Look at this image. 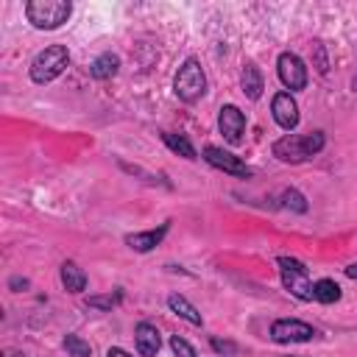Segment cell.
I'll return each instance as SVG.
<instances>
[{
	"instance_id": "d4e9b609",
	"label": "cell",
	"mask_w": 357,
	"mask_h": 357,
	"mask_svg": "<svg viewBox=\"0 0 357 357\" xmlns=\"http://www.w3.org/2000/svg\"><path fill=\"white\" fill-rule=\"evenodd\" d=\"M8 287H11V290H14V293H20V290H22V287H28V279H20V276H14V279H11V282H8Z\"/></svg>"
},
{
	"instance_id": "7c38bea8",
	"label": "cell",
	"mask_w": 357,
	"mask_h": 357,
	"mask_svg": "<svg viewBox=\"0 0 357 357\" xmlns=\"http://www.w3.org/2000/svg\"><path fill=\"white\" fill-rule=\"evenodd\" d=\"M167 229H170V223H162L159 229H148V231H134V234H126V245H128V248H134V251H139V254H145V251L156 248V245L165 240Z\"/></svg>"
},
{
	"instance_id": "9a60e30c",
	"label": "cell",
	"mask_w": 357,
	"mask_h": 357,
	"mask_svg": "<svg viewBox=\"0 0 357 357\" xmlns=\"http://www.w3.org/2000/svg\"><path fill=\"white\" fill-rule=\"evenodd\" d=\"M117 70H120V59H117L114 53H100V56L89 64V75H92L95 81H109L112 75H117Z\"/></svg>"
},
{
	"instance_id": "277c9868",
	"label": "cell",
	"mask_w": 357,
	"mask_h": 357,
	"mask_svg": "<svg viewBox=\"0 0 357 357\" xmlns=\"http://www.w3.org/2000/svg\"><path fill=\"white\" fill-rule=\"evenodd\" d=\"M173 92L184 103H195L198 98H204V92H206V75H204V67L198 64V59H187L178 67V73L173 78Z\"/></svg>"
},
{
	"instance_id": "e0dca14e",
	"label": "cell",
	"mask_w": 357,
	"mask_h": 357,
	"mask_svg": "<svg viewBox=\"0 0 357 357\" xmlns=\"http://www.w3.org/2000/svg\"><path fill=\"white\" fill-rule=\"evenodd\" d=\"M162 142H165V145H167L173 153L184 156V159H198V153H195L192 142H190L187 137H181V134H173V131H162Z\"/></svg>"
},
{
	"instance_id": "4fadbf2b",
	"label": "cell",
	"mask_w": 357,
	"mask_h": 357,
	"mask_svg": "<svg viewBox=\"0 0 357 357\" xmlns=\"http://www.w3.org/2000/svg\"><path fill=\"white\" fill-rule=\"evenodd\" d=\"M240 84H243V92H245V98H251V100H257V98L262 95V89H265V81H262V73H259V67H257L254 61H245V67H243V75H240Z\"/></svg>"
},
{
	"instance_id": "cb8c5ba5",
	"label": "cell",
	"mask_w": 357,
	"mask_h": 357,
	"mask_svg": "<svg viewBox=\"0 0 357 357\" xmlns=\"http://www.w3.org/2000/svg\"><path fill=\"white\" fill-rule=\"evenodd\" d=\"M212 349L215 351H234V346L231 343H223L220 337H212Z\"/></svg>"
},
{
	"instance_id": "2e32d148",
	"label": "cell",
	"mask_w": 357,
	"mask_h": 357,
	"mask_svg": "<svg viewBox=\"0 0 357 357\" xmlns=\"http://www.w3.org/2000/svg\"><path fill=\"white\" fill-rule=\"evenodd\" d=\"M61 284H64L70 293H84V290H86V273H84L73 259H67V262L61 265Z\"/></svg>"
},
{
	"instance_id": "52a82bcc",
	"label": "cell",
	"mask_w": 357,
	"mask_h": 357,
	"mask_svg": "<svg viewBox=\"0 0 357 357\" xmlns=\"http://www.w3.org/2000/svg\"><path fill=\"white\" fill-rule=\"evenodd\" d=\"M318 332L298 318H279L271 326V340H276V343H307Z\"/></svg>"
},
{
	"instance_id": "d6986e66",
	"label": "cell",
	"mask_w": 357,
	"mask_h": 357,
	"mask_svg": "<svg viewBox=\"0 0 357 357\" xmlns=\"http://www.w3.org/2000/svg\"><path fill=\"white\" fill-rule=\"evenodd\" d=\"M64 349L70 357H92V346L81 337V335H64Z\"/></svg>"
},
{
	"instance_id": "484cf974",
	"label": "cell",
	"mask_w": 357,
	"mask_h": 357,
	"mask_svg": "<svg viewBox=\"0 0 357 357\" xmlns=\"http://www.w3.org/2000/svg\"><path fill=\"white\" fill-rule=\"evenodd\" d=\"M106 357H134V354H128L126 349H120V346H112L109 351H106Z\"/></svg>"
},
{
	"instance_id": "7402d4cb",
	"label": "cell",
	"mask_w": 357,
	"mask_h": 357,
	"mask_svg": "<svg viewBox=\"0 0 357 357\" xmlns=\"http://www.w3.org/2000/svg\"><path fill=\"white\" fill-rule=\"evenodd\" d=\"M170 349H173L176 357H198V351H195L181 335H173V337H170Z\"/></svg>"
},
{
	"instance_id": "ac0fdd59",
	"label": "cell",
	"mask_w": 357,
	"mask_h": 357,
	"mask_svg": "<svg viewBox=\"0 0 357 357\" xmlns=\"http://www.w3.org/2000/svg\"><path fill=\"white\" fill-rule=\"evenodd\" d=\"M312 296L321 304H335V301H340V284L335 279H318V282H312Z\"/></svg>"
},
{
	"instance_id": "ffe728a7",
	"label": "cell",
	"mask_w": 357,
	"mask_h": 357,
	"mask_svg": "<svg viewBox=\"0 0 357 357\" xmlns=\"http://www.w3.org/2000/svg\"><path fill=\"white\" fill-rule=\"evenodd\" d=\"M282 206H287L290 212L304 215V212H307V198H304L296 187H290V190H284V192H282Z\"/></svg>"
},
{
	"instance_id": "5b68a950",
	"label": "cell",
	"mask_w": 357,
	"mask_h": 357,
	"mask_svg": "<svg viewBox=\"0 0 357 357\" xmlns=\"http://www.w3.org/2000/svg\"><path fill=\"white\" fill-rule=\"evenodd\" d=\"M279 265V273H282V282L284 287L298 298V301H312V282H310V271L304 262L293 259V257H279L276 259Z\"/></svg>"
},
{
	"instance_id": "5bb4252c",
	"label": "cell",
	"mask_w": 357,
	"mask_h": 357,
	"mask_svg": "<svg viewBox=\"0 0 357 357\" xmlns=\"http://www.w3.org/2000/svg\"><path fill=\"white\" fill-rule=\"evenodd\" d=\"M167 307H170L178 318H184L187 324H192V326H201V324H204V318H201L198 307H195V304H190L181 293H170V296H167Z\"/></svg>"
},
{
	"instance_id": "603a6c76",
	"label": "cell",
	"mask_w": 357,
	"mask_h": 357,
	"mask_svg": "<svg viewBox=\"0 0 357 357\" xmlns=\"http://www.w3.org/2000/svg\"><path fill=\"white\" fill-rule=\"evenodd\" d=\"M312 53H315V67L318 73L324 75L329 70V61H326V50H324V42H312Z\"/></svg>"
},
{
	"instance_id": "44dd1931",
	"label": "cell",
	"mask_w": 357,
	"mask_h": 357,
	"mask_svg": "<svg viewBox=\"0 0 357 357\" xmlns=\"http://www.w3.org/2000/svg\"><path fill=\"white\" fill-rule=\"evenodd\" d=\"M120 301V293H109V296H89L86 298V307H92V310H103V312H109L114 304Z\"/></svg>"
},
{
	"instance_id": "83f0119b",
	"label": "cell",
	"mask_w": 357,
	"mask_h": 357,
	"mask_svg": "<svg viewBox=\"0 0 357 357\" xmlns=\"http://www.w3.org/2000/svg\"><path fill=\"white\" fill-rule=\"evenodd\" d=\"M296 357H301V354H296Z\"/></svg>"
},
{
	"instance_id": "8fae6325",
	"label": "cell",
	"mask_w": 357,
	"mask_h": 357,
	"mask_svg": "<svg viewBox=\"0 0 357 357\" xmlns=\"http://www.w3.org/2000/svg\"><path fill=\"white\" fill-rule=\"evenodd\" d=\"M134 340H137V351H139L142 357H156L159 349H162L159 329H156L153 324H148V321L137 324V329H134Z\"/></svg>"
},
{
	"instance_id": "6da1fadb",
	"label": "cell",
	"mask_w": 357,
	"mask_h": 357,
	"mask_svg": "<svg viewBox=\"0 0 357 357\" xmlns=\"http://www.w3.org/2000/svg\"><path fill=\"white\" fill-rule=\"evenodd\" d=\"M326 145L324 131H312V134H284L282 139L273 142V156L284 165H298L307 162L312 156H318Z\"/></svg>"
},
{
	"instance_id": "4316f807",
	"label": "cell",
	"mask_w": 357,
	"mask_h": 357,
	"mask_svg": "<svg viewBox=\"0 0 357 357\" xmlns=\"http://www.w3.org/2000/svg\"><path fill=\"white\" fill-rule=\"evenodd\" d=\"M346 276H349V279H357V262L346 265Z\"/></svg>"
},
{
	"instance_id": "3957f363",
	"label": "cell",
	"mask_w": 357,
	"mask_h": 357,
	"mask_svg": "<svg viewBox=\"0 0 357 357\" xmlns=\"http://www.w3.org/2000/svg\"><path fill=\"white\" fill-rule=\"evenodd\" d=\"M70 64V50L64 45H50L45 50H39L31 61V81L33 84H50L53 78H59Z\"/></svg>"
},
{
	"instance_id": "ba28073f",
	"label": "cell",
	"mask_w": 357,
	"mask_h": 357,
	"mask_svg": "<svg viewBox=\"0 0 357 357\" xmlns=\"http://www.w3.org/2000/svg\"><path fill=\"white\" fill-rule=\"evenodd\" d=\"M218 128H220V134L229 145H240L243 134H245V114L234 103H226L218 112Z\"/></svg>"
},
{
	"instance_id": "7a4b0ae2",
	"label": "cell",
	"mask_w": 357,
	"mask_h": 357,
	"mask_svg": "<svg viewBox=\"0 0 357 357\" xmlns=\"http://www.w3.org/2000/svg\"><path fill=\"white\" fill-rule=\"evenodd\" d=\"M73 14L70 0H31L25 3V17L39 31H56L61 28Z\"/></svg>"
},
{
	"instance_id": "9c48e42d",
	"label": "cell",
	"mask_w": 357,
	"mask_h": 357,
	"mask_svg": "<svg viewBox=\"0 0 357 357\" xmlns=\"http://www.w3.org/2000/svg\"><path fill=\"white\" fill-rule=\"evenodd\" d=\"M204 159H206L212 167H218V170H223V173H229V176H237V178H248V176H251V167H248L240 156H234V153H229V151H223V148H218V145H206V148H204Z\"/></svg>"
},
{
	"instance_id": "8992f818",
	"label": "cell",
	"mask_w": 357,
	"mask_h": 357,
	"mask_svg": "<svg viewBox=\"0 0 357 357\" xmlns=\"http://www.w3.org/2000/svg\"><path fill=\"white\" fill-rule=\"evenodd\" d=\"M276 73H279V81L284 84V89H290V92H298V89L307 86V67H304L301 56H296V53H290V50L279 53V59H276Z\"/></svg>"
},
{
	"instance_id": "30bf717a",
	"label": "cell",
	"mask_w": 357,
	"mask_h": 357,
	"mask_svg": "<svg viewBox=\"0 0 357 357\" xmlns=\"http://www.w3.org/2000/svg\"><path fill=\"white\" fill-rule=\"evenodd\" d=\"M271 114L276 120L279 128L284 131H293L298 126V103L293 100L290 92H276L273 100H271Z\"/></svg>"
}]
</instances>
